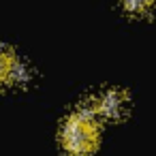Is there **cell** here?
Segmentation results:
<instances>
[{"label":"cell","mask_w":156,"mask_h":156,"mask_svg":"<svg viewBox=\"0 0 156 156\" xmlns=\"http://www.w3.org/2000/svg\"><path fill=\"white\" fill-rule=\"evenodd\" d=\"M122 7L130 15H145V13H150L152 0H122Z\"/></svg>","instance_id":"4"},{"label":"cell","mask_w":156,"mask_h":156,"mask_svg":"<svg viewBox=\"0 0 156 156\" xmlns=\"http://www.w3.org/2000/svg\"><path fill=\"white\" fill-rule=\"evenodd\" d=\"M62 145L69 154L73 156H88L96 150L98 145V124H96V113L94 107H81L75 111L62 126L60 133Z\"/></svg>","instance_id":"1"},{"label":"cell","mask_w":156,"mask_h":156,"mask_svg":"<svg viewBox=\"0 0 156 156\" xmlns=\"http://www.w3.org/2000/svg\"><path fill=\"white\" fill-rule=\"evenodd\" d=\"M128 94L124 90H118V88H111V90H105L94 103V113L105 118V120H122L126 113H128Z\"/></svg>","instance_id":"2"},{"label":"cell","mask_w":156,"mask_h":156,"mask_svg":"<svg viewBox=\"0 0 156 156\" xmlns=\"http://www.w3.org/2000/svg\"><path fill=\"white\" fill-rule=\"evenodd\" d=\"M13 54L5 47H0V83H5L9 81V75H11V69H13Z\"/></svg>","instance_id":"3"}]
</instances>
